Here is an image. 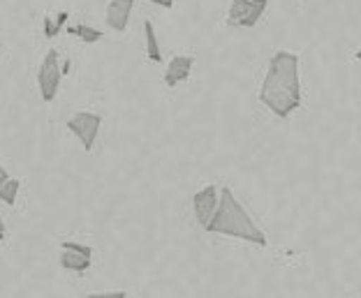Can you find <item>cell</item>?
<instances>
[{"mask_svg": "<svg viewBox=\"0 0 361 298\" xmlns=\"http://www.w3.org/2000/svg\"><path fill=\"white\" fill-rule=\"evenodd\" d=\"M259 102L276 116L290 118L301 106V81H299V56L292 51H276L259 88Z\"/></svg>", "mask_w": 361, "mask_h": 298, "instance_id": "1", "label": "cell"}, {"mask_svg": "<svg viewBox=\"0 0 361 298\" xmlns=\"http://www.w3.org/2000/svg\"><path fill=\"white\" fill-rule=\"evenodd\" d=\"M209 234H220V236H232V238H239V241L245 243H252V245H259V247H267V236L262 231L255 220L250 218L248 211L243 209L239 199L234 197V192L229 187L220 190V204L213 218L207 227Z\"/></svg>", "mask_w": 361, "mask_h": 298, "instance_id": "2", "label": "cell"}, {"mask_svg": "<svg viewBox=\"0 0 361 298\" xmlns=\"http://www.w3.org/2000/svg\"><path fill=\"white\" fill-rule=\"evenodd\" d=\"M269 0H232L227 12L229 26L234 28H255L264 16Z\"/></svg>", "mask_w": 361, "mask_h": 298, "instance_id": "3", "label": "cell"}, {"mask_svg": "<svg viewBox=\"0 0 361 298\" xmlns=\"http://www.w3.org/2000/svg\"><path fill=\"white\" fill-rule=\"evenodd\" d=\"M63 74L65 72L59 65V51H56V49H49L44 61H42V68L37 72V84H39V90H42L44 102H54L56 93H59Z\"/></svg>", "mask_w": 361, "mask_h": 298, "instance_id": "4", "label": "cell"}, {"mask_svg": "<svg viewBox=\"0 0 361 298\" xmlns=\"http://www.w3.org/2000/svg\"><path fill=\"white\" fill-rule=\"evenodd\" d=\"M100 125H102V118L97 113H90V111H79L68 120L70 132H72V135H77V139L81 142V146H84L86 153L93 151L97 132H100Z\"/></svg>", "mask_w": 361, "mask_h": 298, "instance_id": "5", "label": "cell"}, {"mask_svg": "<svg viewBox=\"0 0 361 298\" xmlns=\"http://www.w3.org/2000/svg\"><path fill=\"white\" fill-rule=\"evenodd\" d=\"M90 256H93V247L65 241L61 252V266L72 273H86L90 268Z\"/></svg>", "mask_w": 361, "mask_h": 298, "instance_id": "6", "label": "cell"}, {"mask_svg": "<svg viewBox=\"0 0 361 298\" xmlns=\"http://www.w3.org/2000/svg\"><path fill=\"white\" fill-rule=\"evenodd\" d=\"M220 204V194H218V187L216 185H207L200 192H195L192 197V209H195V218H197V225L200 227H207L213 213H216Z\"/></svg>", "mask_w": 361, "mask_h": 298, "instance_id": "7", "label": "cell"}, {"mask_svg": "<svg viewBox=\"0 0 361 298\" xmlns=\"http://www.w3.org/2000/svg\"><path fill=\"white\" fill-rule=\"evenodd\" d=\"M133 5H135V0H111V3L106 5V23H109L111 30L126 32L130 14H133Z\"/></svg>", "mask_w": 361, "mask_h": 298, "instance_id": "8", "label": "cell"}, {"mask_svg": "<svg viewBox=\"0 0 361 298\" xmlns=\"http://www.w3.org/2000/svg\"><path fill=\"white\" fill-rule=\"evenodd\" d=\"M192 65H195L192 56H174L171 58V61L167 63V72H165V86L174 88L178 84H183V81L190 77Z\"/></svg>", "mask_w": 361, "mask_h": 298, "instance_id": "9", "label": "cell"}, {"mask_svg": "<svg viewBox=\"0 0 361 298\" xmlns=\"http://www.w3.org/2000/svg\"><path fill=\"white\" fill-rule=\"evenodd\" d=\"M144 32H146V56H149L153 63H162L158 37H155V28H153V23L149 19L144 21Z\"/></svg>", "mask_w": 361, "mask_h": 298, "instance_id": "10", "label": "cell"}, {"mask_svg": "<svg viewBox=\"0 0 361 298\" xmlns=\"http://www.w3.org/2000/svg\"><path fill=\"white\" fill-rule=\"evenodd\" d=\"M68 32H70V35H77L81 42H86V44H95V42H100V39H102V32L97 28L86 26V23H79V26H68Z\"/></svg>", "mask_w": 361, "mask_h": 298, "instance_id": "11", "label": "cell"}, {"mask_svg": "<svg viewBox=\"0 0 361 298\" xmlns=\"http://www.w3.org/2000/svg\"><path fill=\"white\" fill-rule=\"evenodd\" d=\"M70 14L68 12H59L56 14V21H51V16H44V35L47 37H56L63 30V26L68 23Z\"/></svg>", "mask_w": 361, "mask_h": 298, "instance_id": "12", "label": "cell"}, {"mask_svg": "<svg viewBox=\"0 0 361 298\" xmlns=\"http://www.w3.org/2000/svg\"><path fill=\"white\" fill-rule=\"evenodd\" d=\"M19 180L16 178H7L3 185H0V201H5L7 206L16 204V192H19Z\"/></svg>", "mask_w": 361, "mask_h": 298, "instance_id": "13", "label": "cell"}, {"mask_svg": "<svg viewBox=\"0 0 361 298\" xmlns=\"http://www.w3.org/2000/svg\"><path fill=\"white\" fill-rule=\"evenodd\" d=\"M126 292H109V294H90V298H123Z\"/></svg>", "mask_w": 361, "mask_h": 298, "instance_id": "14", "label": "cell"}, {"mask_svg": "<svg viewBox=\"0 0 361 298\" xmlns=\"http://www.w3.org/2000/svg\"><path fill=\"white\" fill-rule=\"evenodd\" d=\"M149 3H153V5H160V7H165V10H169V7L174 5V0H149Z\"/></svg>", "mask_w": 361, "mask_h": 298, "instance_id": "15", "label": "cell"}, {"mask_svg": "<svg viewBox=\"0 0 361 298\" xmlns=\"http://www.w3.org/2000/svg\"><path fill=\"white\" fill-rule=\"evenodd\" d=\"M7 178H10V176H7V171H5L3 167H0V185H3Z\"/></svg>", "mask_w": 361, "mask_h": 298, "instance_id": "16", "label": "cell"}, {"mask_svg": "<svg viewBox=\"0 0 361 298\" xmlns=\"http://www.w3.org/2000/svg\"><path fill=\"white\" fill-rule=\"evenodd\" d=\"M5 238V222H3V218H0V241Z\"/></svg>", "mask_w": 361, "mask_h": 298, "instance_id": "17", "label": "cell"}, {"mask_svg": "<svg viewBox=\"0 0 361 298\" xmlns=\"http://www.w3.org/2000/svg\"><path fill=\"white\" fill-rule=\"evenodd\" d=\"M357 61L361 63V49H359V51H357Z\"/></svg>", "mask_w": 361, "mask_h": 298, "instance_id": "18", "label": "cell"}]
</instances>
